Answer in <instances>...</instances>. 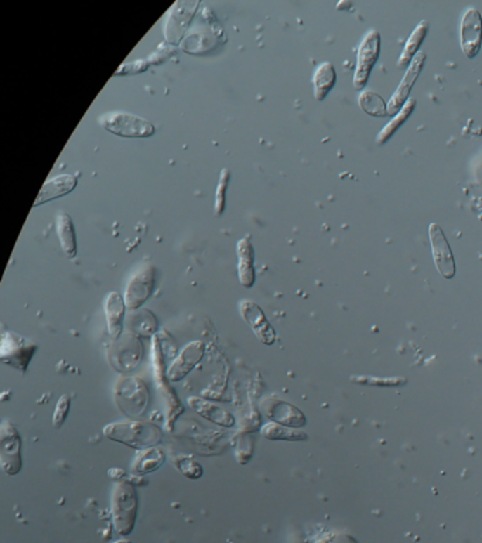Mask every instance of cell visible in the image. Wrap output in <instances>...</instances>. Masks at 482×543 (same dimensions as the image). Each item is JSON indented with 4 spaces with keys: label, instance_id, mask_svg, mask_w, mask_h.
I'll list each match as a JSON object with an SVG mask.
<instances>
[{
    "label": "cell",
    "instance_id": "6da1fadb",
    "mask_svg": "<svg viewBox=\"0 0 482 543\" xmlns=\"http://www.w3.org/2000/svg\"><path fill=\"white\" fill-rule=\"evenodd\" d=\"M103 434L109 440L138 450L152 449L162 440L160 430L156 426L143 421L110 423L103 428Z\"/></svg>",
    "mask_w": 482,
    "mask_h": 543
},
{
    "label": "cell",
    "instance_id": "7a4b0ae2",
    "mask_svg": "<svg viewBox=\"0 0 482 543\" xmlns=\"http://www.w3.org/2000/svg\"><path fill=\"white\" fill-rule=\"evenodd\" d=\"M138 494L131 483L120 481L112 491V521L116 532L129 535L136 523Z\"/></svg>",
    "mask_w": 482,
    "mask_h": 543
},
{
    "label": "cell",
    "instance_id": "3957f363",
    "mask_svg": "<svg viewBox=\"0 0 482 543\" xmlns=\"http://www.w3.org/2000/svg\"><path fill=\"white\" fill-rule=\"evenodd\" d=\"M98 122L103 129L120 138H150L156 132L152 122L126 112L106 114L99 117Z\"/></svg>",
    "mask_w": 482,
    "mask_h": 543
},
{
    "label": "cell",
    "instance_id": "277c9868",
    "mask_svg": "<svg viewBox=\"0 0 482 543\" xmlns=\"http://www.w3.org/2000/svg\"><path fill=\"white\" fill-rule=\"evenodd\" d=\"M0 466L8 476H18L23 466L20 434L8 420L0 426Z\"/></svg>",
    "mask_w": 482,
    "mask_h": 543
},
{
    "label": "cell",
    "instance_id": "5b68a950",
    "mask_svg": "<svg viewBox=\"0 0 482 543\" xmlns=\"http://www.w3.org/2000/svg\"><path fill=\"white\" fill-rule=\"evenodd\" d=\"M157 269L152 263L141 266L129 279L125 289V303L131 310L142 307L153 293L156 284Z\"/></svg>",
    "mask_w": 482,
    "mask_h": 543
},
{
    "label": "cell",
    "instance_id": "8992f818",
    "mask_svg": "<svg viewBox=\"0 0 482 543\" xmlns=\"http://www.w3.org/2000/svg\"><path fill=\"white\" fill-rule=\"evenodd\" d=\"M381 53V34L377 30H371L364 37L358 48L356 70L353 74V86L356 89H363L370 78L372 67L378 61Z\"/></svg>",
    "mask_w": 482,
    "mask_h": 543
},
{
    "label": "cell",
    "instance_id": "52a82bcc",
    "mask_svg": "<svg viewBox=\"0 0 482 543\" xmlns=\"http://www.w3.org/2000/svg\"><path fill=\"white\" fill-rule=\"evenodd\" d=\"M2 353H0V358L8 365H12L13 368L19 369L20 372H26L27 367L36 354L37 346L27 341L26 339L13 334V333H4L2 337Z\"/></svg>",
    "mask_w": 482,
    "mask_h": 543
},
{
    "label": "cell",
    "instance_id": "ba28073f",
    "mask_svg": "<svg viewBox=\"0 0 482 543\" xmlns=\"http://www.w3.org/2000/svg\"><path fill=\"white\" fill-rule=\"evenodd\" d=\"M239 314L249 325L256 339L265 346H273L276 341V332L272 327L265 311L252 300H242L237 304Z\"/></svg>",
    "mask_w": 482,
    "mask_h": 543
},
{
    "label": "cell",
    "instance_id": "9c48e42d",
    "mask_svg": "<svg viewBox=\"0 0 482 543\" xmlns=\"http://www.w3.org/2000/svg\"><path fill=\"white\" fill-rule=\"evenodd\" d=\"M461 50L468 58H474L482 46V16L481 13L469 8L465 11L460 26Z\"/></svg>",
    "mask_w": 482,
    "mask_h": 543
},
{
    "label": "cell",
    "instance_id": "30bf717a",
    "mask_svg": "<svg viewBox=\"0 0 482 543\" xmlns=\"http://www.w3.org/2000/svg\"><path fill=\"white\" fill-rule=\"evenodd\" d=\"M429 237L437 270L443 277L452 279L455 276V261L450 244L438 224H430Z\"/></svg>",
    "mask_w": 482,
    "mask_h": 543
},
{
    "label": "cell",
    "instance_id": "8fae6325",
    "mask_svg": "<svg viewBox=\"0 0 482 543\" xmlns=\"http://www.w3.org/2000/svg\"><path fill=\"white\" fill-rule=\"evenodd\" d=\"M262 413L273 423H279L287 427H303L306 424L304 414L293 405L280 400L278 398H266L261 405Z\"/></svg>",
    "mask_w": 482,
    "mask_h": 543
},
{
    "label": "cell",
    "instance_id": "7c38bea8",
    "mask_svg": "<svg viewBox=\"0 0 482 543\" xmlns=\"http://www.w3.org/2000/svg\"><path fill=\"white\" fill-rule=\"evenodd\" d=\"M424 61H426V53L424 51H419L416 54V57L413 58V61L410 63L402 82L399 84L398 89L395 91V93L392 95L389 103H388V114L389 115H395V114H399L402 107L405 106V103L409 100V93H410V89L413 86V84L416 82L417 77L420 75L422 72V68L424 65Z\"/></svg>",
    "mask_w": 482,
    "mask_h": 543
},
{
    "label": "cell",
    "instance_id": "4fadbf2b",
    "mask_svg": "<svg viewBox=\"0 0 482 543\" xmlns=\"http://www.w3.org/2000/svg\"><path fill=\"white\" fill-rule=\"evenodd\" d=\"M148 389L145 385L135 378H124L120 379L116 388V399H124V403L119 405L120 409L128 414H141L145 410L149 399L146 398H135V395L146 393Z\"/></svg>",
    "mask_w": 482,
    "mask_h": 543
},
{
    "label": "cell",
    "instance_id": "5bb4252c",
    "mask_svg": "<svg viewBox=\"0 0 482 543\" xmlns=\"http://www.w3.org/2000/svg\"><path fill=\"white\" fill-rule=\"evenodd\" d=\"M205 354V346L202 341L190 343L180 355L174 360L171 367L167 371V378L171 382H178L185 378L202 360Z\"/></svg>",
    "mask_w": 482,
    "mask_h": 543
},
{
    "label": "cell",
    "instance_id": "9a60e30c",
    "mask_svg": "<svg viewBox=\"0 0 482 543\" xmlns=\"http://www.w3.org/2000/svg\"><path fill=\"white\" fill-rule=\"evenodd\" d=\"M125 297L117 292H109L103 301V311L106 317L108 332L112 340H119L120 334L124 333L125 313H126Z\"/></svg>",
    "mask_w": 482,
    "mask_h": 543
},
{
    "label": "cell",
    "instance_id": "2e32d148",
    "mask_svg": "<svg viewBox=\"0 0 482 543\" xmlns=\"http://www.w3.org/2000/svg\"><path fill=\"white\" fill-rule=\"evenodd\" d=\"M237 256V277L240 284L251 289L255 284V251L251 242V235L244 237L236 244Z\"/></svg>",
    "mask_w": 482,
    "mask_h": 543
},
{
    "label": "cell",
    "instance_id": "e0dca14e",
    "mask_svg": "<svg viewBox=\"0 0 482 543\" xmlns=\"http://www.w3.org/2000/svg\"><path fill=\"white\" fill-rule=\"evenodd\" d=\"M77 184H78V174H61L54 178H50L41 187L39 197L34 201V207L70 194L71 191H74Z\"/></svg>",
    "mask_w": 482,
    "mask_h": 543
},
{
    "label": "cell",
    "instance_id": "ac0fdd59",
    "mask_svg": "<svg viewBox=\"0 0 482 543\" xmlns=\"http://www.w3.org/2000/svg\"><path fill=\"white\" fill-rule=\"evenodd\" d=\"M56 230H57V235H58L63 252L68 258L74 259L78 254L77 234H75V228H74L71 216L67 212H64V211L58 212L57 220H56Z\"/></svg>",
    "mask_w": 482,
    "mask_h": 543
},
{
    "label": "cell",
    "instance_id": "d6986e66",
    "mask_svg": "<svg viewBox=\"0 0 482 543\" xmlns=\"http://www.w3.org/2000/svg\"><path fill=\"white\" fill-rule=\"evenodd\" d=\"M188 402L200 416L208 419L209 421H214L225 427H232L235 424L233 416L229 412H226L223 407L212 402L204 400L202 398H190Z\"/></svg>",
    "mask_w": 482,
    "mask_h": 543
},
{
    "label": "cell",
    "instance_id": "ffe728a7",
    "mask_svg": "<svg viewBox=\"0 0 482 543\" xmlns=\"http://www.w3.org/2000/svg\"><path fill=\"white\" fill-rule=\"evenodd\" d=\"M337 81V72L331 63H323L317 67L314 75H313V86H314V96L317 100H323L328 92L332 89Z\"/></svg>",
    "mask_w": 482,
    "mask_h": 543
},
{
    "label": "cell",
    "instance_id": "44dd1931",
    "mask_svg": "<svg viewBox=\"0 0 482 543\" xmlns=\"http://www.w3.org/2000/svg\"><path fill=\"white\" fill-rule=\"evenodd\" d=\"M427 32H429V23L426 20H422L416 26V29L412 32L410 37L408 39V41L405 44V48H403V51L400 54V58L398 61V67L399 68H405V67L410 65V63L413 61V58L419 53V48H420L422 43L424 41V39L427 36Z\"/></svg>",
    "mask_w": 482,
    "mask_h": 543
},
{
    "label": "cell",
    "instance_id": "7402d4cb",
    "mask_svg": "<svg viewBox=\"0 0 482 543\" xmlns=\"http://www.w3.org/2000/svg\"><path fill=\"white\" fill-rule=\"evenodd\" d=\"M164 460H166V456L160 449L152 447V449L142 450L135 460L133 473L138 476H145V474L153 473L162 467Z\"/></svg>",
    "mask_w": 482,
    "mask_h": 543
},
{
    "label": "cell",
    "instance_id": "603a6c76",
    "mask_svg": "<svg viewBox=\"0 0 482 543\" xmlns=\"http://www.w3.org/2000/svg\"><path fill=\"white\" fill-rule=\"evenodd\" d=\"M262 436L268 440H283V442H300L306 440L307 434L301 430H294L279 423H268L262 427Z\"/></svg>",
    "mask_w": 482,
    "mask_h": 543
},
{
    "label": "cell",
    "instance_id": "cb8c5ba5",
    "mask_svg": "<svg viewBox=\"0 0 482 543\" xmlns=\"http://www.w3.org/2000/svg\"><path fill=\"white\" fill-rule=\"evenodd\" d=\"M416 106V99H409L405 106L400 110V112L379 132L378 135V139H377V143L378 145H385L395 133L396 131L406 122V119L410 117V114L413 112Z\"/></svg>",
    "mask_w": 482,
    "mask_h": 543
},
{
    "label": "cell",
    "instance_id": "d4e9b609",
    "mask_svg": "<svg viewBox=\"0 0 482 543\" xmlns=\"http://www.w3.org/2000/svg\"><path fill=\"white\" fill-rule=\"evenodd\" d=\"M359 106L363 111L372 117H385L388 115V106L384 102L382 96H379L374 91H363L359 95Z\"/></svg>",
    "mask_w": 482,
    "mask_h": 543
},
{
    "label": "cell",
    "instance_id": "484cf974",
    "mask_svg": "<svg viewBox=\"0 0 482 543\" xmlns=\"http://www.w3.org/2000/svg\"><path fill=\"white\" fill-rule=\"evenodd\" d=\"M229 177H230L229 170L222 169L221 174H219V181L216 185V191H215V204H214V211H215V215H218V216H221L223 214L225 207H226V190H228Z\"/></svg>",
    "mask_w": 482,
    "mask_h": 543
},
{
    "label": "cell",
    "instance_id": "4316f807",
    "mask_svg": "<svg viewBox=\"0 0 482 543\" xmlns=\"http://www.w3.org/2000/svg\"><path fill=\"white\" fill-rule=\"evenodd\" d=\"M70 407H71V398L68 395H63L57 405H56V409H54V413H53V427L54 428H61L63 424L65 423V419L70 413Z\"/></svg>",
    "mask_w": 482,
    "mask_h": 543
},
{
    "label": "cell",
    "instance_id": "83f0119b",
    "mask_svg": "<svg viewBox=\"0 0 482 543\" xmlns=\"http://www.w3.org/2000/svg\"><path fill=\"white\" fill-rule=\"evenodd\" d=\"M178 470L188 478H200L202 476V469L201 466L194 462L193 459H188V457H183V459H178V462H176Z\"/></svg>",
    "mask_w": 482,
    "mask_h": 543
},
{
    "label": "cell",
    "instance_id": "f1b7e54d",
    "mask_svg": "<svg viewBox=\"0 0 482 543\" xmlns=\"http://www.w3.org/2000/svg\"><path fill=\"white\" fill-rule=\"evenodd\" d=\"M115 543H132V542H129V540H117Z\"/></svg>",
    "mask_w": 482,
    "mask_h": 543
}]
</instances>
